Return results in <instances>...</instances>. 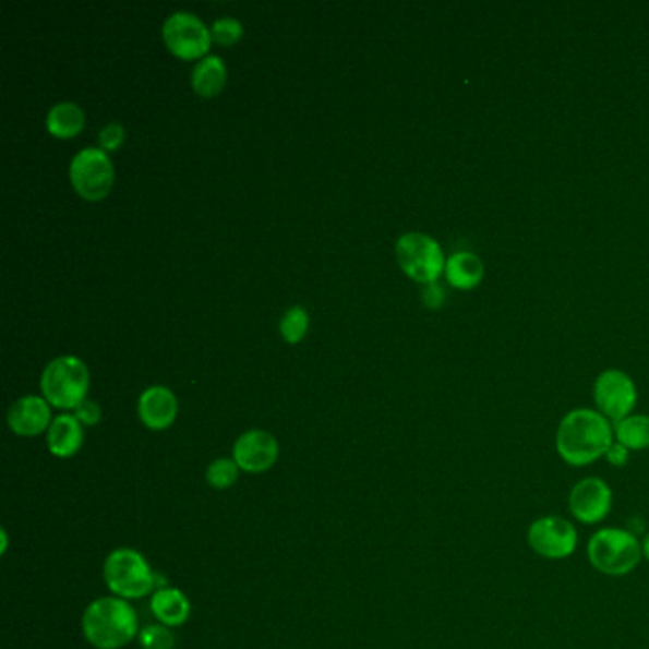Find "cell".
I'll list each match as a JSON object with an SVG mask.
<instances>
[{"mask_svg":"<svg viewBox=\"0 0 649 649\" xmlns=\"http://www.w3.org/2000/svg\"><path fill=\"white\" fill-rule=\"evenodd\" d=\"M83 425L75 416H69V413H61L53 419L52 425L46 433V444L50 454L60 459H69L79 454V449L83 448Z\"/></svg>","mask_w":649,"mask_h":649,"instance_id":"15","label":"cell"},{"mask_svg":"<svg viewBox=\"0 0 649 649\" xmlns=\"http://www.w3.org/2000/svg\"><path fill=\"white\" fill-rule=\"evenodd\" d=\"M642 556L649 562V533L642 541Z\"/></svg>","mask_w":649,"mask_h":649,"instance_id":"29","label":"cell"},{"mask_svg":"<svg viewBox=\"0 0 649 649\" xmlns=\"http://www.w3.org/2000/svg\"><path fill=\"white\" fill-rule=\"evenodd\" d=\"M613 505L612 488L605 480L587 477L572 488L567 508L577 522L598 524L605 520Z\"/></svg>","mask_w":649,"mask_h":649,"instance_id":"11","label":"cell"},{"mask_svg":"<svg viewBox=\"0 0 649 649\" xmlns=\"http://www.w3.org/2000/svg\"><path fill=\"white\" fill-rule=\"evenodd\" d=\"M615 442L623 444L630 452H642L649 448V416H628L615 423L613 429Z\"/></svg>","mask_w":649,"mask_h":649,"instance_id":"20","label":"cell"},{"mask_svg":"<svg viewBox=\"0 0 649 649\" xmlns=\"http://www.w3.org/2000/svg\"><path fill=\"white\" fill-rule=\"evenodd\" d=\"M212 40L219 46H232L239 43L244 29H242V23L237 17H217L214 25H212Z\"/></svg>","mask_w":649,"mask_h":649,"instance_id":"23","label":"cell"},{"mask_svg":"<svg viewBox=\"0 0 649 649\" xmlns=\"http://www.w3.org/2000/svg\"><path fill=\"white\" fill-rule=\"evenodd\" d=\"M579 536L574 524L562 516H541L528 530V545L546 560H566L575 553Z\"/></svg>","mask_w":649,"mask_h":649,"instance_id":"9","label":"cell"},{"mask_svg":"<svg viewBox=\"0 0 649 649\" xmlns=\"http://www.w3.org/2000/svg\"><path fill=\"white\" fill-rule=\"evenodd\" d=\"M83 633L97 649H120L140 636L134 608L122 598H97L83 615Z\"/></svg>","mask_w":649,"mask_h":649,"instance_id":"2","label":"cell"},{"mask_svg":"<svg viewBox=\"0 0 649 649\" xmlns=\"http://www.w3.org/2000/svg\"><path fill=\"white\" fill-rule=\"evenodd\" d=\"M193 91L202 97H216L224 92L227 84V68L219 56H206L199 61L191 76Z\"/></svg>","mask_w":649,"mask_h":649,"instance_id":"18","label":"cell"},{"mask_svg":"<svg viewBox=\"0 0 649 649\" xmlns=\"http://www.w3.org/2000/svg\"><path fill=\"white\" fill-rule=\"evenodd\" d=\"M587 554L590 564L600 574L623 577L636 569L644 558L642 541H638L630 531L604 528L589 539Z\"/></svg>","mask_w":649,"mask_h":649,"instance_id":"3","label":"cell"},{"mask_svg":"<svg viewBox=\"0 0 649 649\" xmlns=\"http://www.w3.org/2000/svg\"><path fill=\"white\" fill-rule=\"evenodd\" d=\"M610 419L600 411L577 408L564 416L556 431V452L572 467L594 464L613 444Z\"/></svg>","mask_w":649,"mask_h":649,"instance_id":"1","label":"cell"},{"mask_svg":"<svg viewBox=\"0 0 649 649\" xmlns=\"http://www.w3.org/2000/svg\"><path fill=\"white\" fill-rule=\"evenodd\" d=\"M638 400L635 381L621 370H605L594 383V402L604 418L620 423L635 410Z\"/></svg>","mask_w":649,"mask_h":649,"instance_id":"10","label":"cell"},{"mask_svg":"<svg viewBox=\"0 0 649 649\" xmlns=\"http://www.w3.org/2000/svg\"><path fill=\"white\" fill-rule=\"evenodd\" d=\"M97 140H99V149L105 153H115L127 140V132L119 122H111V124L101 128Z\"/></svg>","mask_w":649,"mask_h":649,"instance_id":"25","label":"cell"},{"mask_svg":"<svg viewBox=\"0 0 649 649\" xmlns=\"http://www.w3.org/2000/svg\"><path fill=\"white\" fill-rule=\"evenodd\" d=\"M421 299L429 309H438L446 299V291L438 283L426 284L425 290L421 291Z\"/></svg>","mask_w":649,"mask_h":649,"instance_id":"27","label":"cell"},{"mask_svg":"<svg viewBox=\"0 0 649 649\" xmlns=\"http://www.w3.org/2000/svg\"><path fill=\"white\" fill-rule=\"evenodd\" d=\"M151 612L165 627H181L191 615V602L181 590L163 587L153 592Z\"/></svg>","mask_w":649,"mask_h":649,"instance_id":"16","label":"cell"},{"mask_svg":"<svg viewBox=\"0 0 649 649\" xmlns=\"http://www.w3.org/2000/svg\"><path fill=\"white\" fill-rule=\"evenodd\" d=\"M239 465L235 464V459L219 457L209 464L208 470H206V480L216 490H227L239 480Z\"/></svg>","mask_w":649,"mask_h":649,"instance_id":"22","label":"cell"},{"mask_svg":"<svg viewBox=\"0 0 649 649\" xmlns=\"http://www.w3.org/2000/svg\"><path fill=\"white\" fill-rule=\"evenodd\" d=\"M232 459L240 470L250 474H260L273 469L278 461V442L267 431H248L240 434L239 441L232 446Z\"/></svg>","mask_w":649,"mask_h":649,"instance_id":"12","label":"cell"},{"mask_svg":"<svg viewBox=\"0 0 649 649\" xmlns=\"http://www.w3.org/2000/svg\"><path fill=\"white\" fill-rule=\"evenodd\" d=\"M137 416L151 431H165L178 418L176 395L163 385L145 388L137 400Z\"/></svg>","mask_w":649,"mask_h":649,"instance_id":"14","label":"cell"},{"mask_svg":"<svg viewBox=\"0 0 649 649\" xmlns=\"http://www.w3.org/2000/svg\"><path fill=\"white\" fill-rule=\"evenodd\" d=\"M444 273L454 288L472 290L484 278V263L472 252H457L449 255Z\"/></svg>","mask_w":649,"mask_h":649,"instance_id":"17","label":"cell"},{"mask_svg":"<svg viewBox=\"0 0 649 649\" xmlns=\"http://www.w3.org/2000/svg\"><path fill=\"white\" fill-rule=\"evenodd\" d=\"M309 332V313L303 307H290L280 319V334L286 344H299Z\"/></svg>","mask_w":649,"mask_h":649,"instance_id":"21","label":"cell"},{"mask_svg":"<svg viewBox=\"0 0 649 649\" xmlns=\"http://www.w3.org/2000/svg\"><path fill=\"white\" fill-rule=\"evenodd\" d=\"M604 457L605 461L612 465V467H617V469H621V467H625V465L628 464L630 449L625 448V446L620 444V442H613L612 446H610V449L605 452Z\"/></svg>","mask_w":649,"mask_h":649,"instance_id":"28","label":"cell"},{"mask_svg":"<svg viewBox=\"0 0 649 649\" xmlns=\"http://www.w3.org/2000/svg\"><path fill=\"white\" fill-rule=\"evenodd\" d=\"M75 418L81 421V425H97L101 421V408H99V404L86 398L83 404L76 406Z\"/></svg>","mask_w":649,"mask_h":649,"instance_id":"26","label":"cell"},{"mask_svg":"<svg viewBox=\"0 0 649 649\" xmlns=\"http://www.w3.org/2000/svg\"><path fill=\"white\" fill-rule=\"evenodd\" d=\"M84 111L73 101H61L50 107L46 115V130L60 140H71L84 128Z\"/></svg>","mask_w":649,"mask_h":649,"instance_id":"19","label":"cell"},{"mask_svg":"<svg viewBox=\"0 0 649 649\" xmlns=\"http://www.w3.org/2000/svg\"><path fill=\"white\" fill-rule=\"evenodd\" d=\"M396 262L416 283H438L446 271V257L441 244L425 232H406L396 242Z\"/></svg>","mask_w":649,"mask_h":649,"instance_id":"6","label":"cell"},{"mask_svg":"<svg viewBox=\"0 0 649 649\" xmlns=\"http://www.w3.org/2000/svg\"><path fill=\"white\" fill-rule=\"evenodd\" d=\"M137 638L143 649H172L176 644L170 627H165L160 623L143 628Z\"/></svg>","mask_w":649,"mask_h":649,"instance_id":"24","label":"cell"},{"mask_svg":"<svg viewBox=\"0 0 649 649\" xmlns=\"http://www.w3.org/2000/svg\"><path fill=\"white\" fill-rule=\"evenodd\" d=\"M163 38L168 50L181 60H199L212 45V31L191 12L168 15L163 25Z\"/></svg>","mask_w":649,"mask_h":649,"instance_id":"8","label":"cell"},{"mask_svg":"<svg viewBox=\"0 0 649 649\" xmlns=\"http://www.w3.org/2000/svg\"><path fill=\"white\" fill-rule=\"evenodd\" d=\"M43 396L53 408L76 410L91 388V372L83 360L76 357H60L52 360L40 377Z\"/></svg>","mask_w":649,"mask_h":649,"instance_id":"4","label":"cell"},{"mask_svg":"<svg viewBox=\"0 0 649 649\" xmlns=\"http://www.w3.org/2000/svg\"><path fill=\"white\" fill-rule=\"evenodd\" d=\"M69 178L76 193L81 194L84 201L97 202L105 199L111 191L115 183V168L105 151L86 147L79 151L71 160Z\"/></svg>","mask_w":649,"mask_h":649,"instance_id":"7","label":"cell"},{"mask_svg":"<svg viewBox=\"0 0 649 649\" xmlns=\"http://www.w3.org/2000/svg\"><path fill=\"white\" fill-rule=\"evenodd\" d=\"M52 411L45 396H23L8 410V426L17 436H38L52 425Z\"/></svg>","mask_w":649,"mask_h":649,"instance_id":"13","label":"cell"},{"mask_svg":"<svg viewBox=\"0 0 649 649\" xmlns=\"http://www.w3.org/2000/svg\"><path fill=\"white\" fill-rule=\"evenodd\" d=\"M104 575L109 590L122 600H137L157 589V575L147 560L128 546L117 549L107 556Z\"/></svg>","mask_w":649,"mask_h":649,"instance_id":"5","label":"cell"}]
</instances>
